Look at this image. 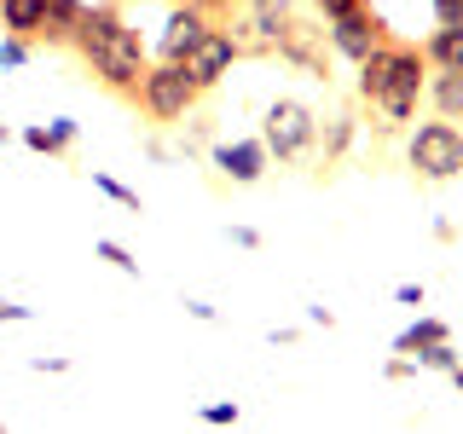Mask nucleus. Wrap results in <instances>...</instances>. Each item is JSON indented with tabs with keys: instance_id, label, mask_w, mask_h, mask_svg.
Segmentation results:
<instances>
[{
	"instance_id": "393cba45",
	"label": "nucleus",
	"mask_w": 463,
	"mask_h": 434,
	"mask_svg": "<svg viewBox=\"0 0 463 434\" xmlns=\"http://www.w3.org/2000/svg\"><path fill=\"white\" fill-rule=\"evenodd\" d=\"M463 18V0H434V24H458Z\"/></svg>"
},
{
	"instance_id": "4468645a",
	"label": "nucleus",
	"mask_w": 463,
	"mask_h": 434,
	"mask_svg": "<svg viewBox=\"0 0 463 434\" xmlns=\"http://www.w3.org/2000/svg\"><path fill=\"white\" fill-rule=\"evenodd\" d=\"M81 12H87L81 0H47V18H41V35H35V41H47V47H70Z\"/></svg>"
},
{
	"instance_id": "5701e85b",
	"label": "nucleus",
	"mask_w": 463,
	"mask_h": 434,
	"mask_svg": "<svg viewBox=\"0 0 463 434\" xmlns=\"http://www.w3.org/2000/svg\"><path fill=\"white\" fill-rule=\"evenodd\" d=\"M203 423H214V429L238 423V400H214V405H203Z\"/></svg>"
},
{
	"instance_id": "cd10ccee",
	"label": "nucleus",
	"mask_w": 463,
	"mask_h": 434,
	"mask_svg": "<svg viewBox=\"0 0 463 434\" xmlns=\"http://www.w3.org/2000/svg\"><path fill=\"white\" fill-rule=\"evenodd\" d=\"M24 318H35V313L18 307V301H0V325H24Z\"/></svg>"
},
{
	"instance_id": "b1692460",
	"label": "nucleus",
	"mask_w": 463,
	"mask_h": 434,
	"mask_svg": "<svg viewBox=\"0 0 463 434\" xmlns=\"http://www.w3.org/2000/svg\"><path fill=\"white\" fill-rule=\"evenodd\" d=\"M359 6H371V0H313V12H318V18H342V12H359Z\"/></svg>"
},
{
	"instance_id": "2eb2a0df",
	"label": "nucleus",
	"mask_w": 463,
	"mask_h": 434,
	"mask_svg": "<svg viewBox=\"0 0 463 434\" xmlns=\"http://www.w3.org/2000/svg\"><path fill=\"white\" fill-rule=\"evenodd\" d=\"M41 18H47V0H0V29H6V35L35 41Z\"/></svg>"
},
{
	"instance_id": "a211bd4d",
	"label": "nucleus",
	"mask_w": 463,
	"mask_h": 434,
	"mask_svg": "<svg viewBox=\"0 0 463 434\" xmlns=\"http://www.w3.org/2000/svg\"><path fill=\"white\" fill-rule=\"evenodd\" d=\"M411 359H417L423 371H452V365H458V347H452V336H446V342H429L423 354H411Z\"/></svg>"
},
{
	"instance_id": "aec40b11",
	"label": "nucleus",
	"mask_w": 463,
	"mask_h": 434,
	"mask_svg": "<svg viewBox=\"0 0 463 434\" xmlns=\"http://www.w3.org/2000/svg\"><path fill=\"white\" fill-rule=\"evenodd\" d=\"M29 52H35V41H24V35H0V70L29 64Z\"/></svg>"
},
{
	"instance_id": "ddd939ff",
	"label": "nucleus",
	"mask_w": 463,
	"mask_h": 434,
	"mask_svg": "<svg viewBox=\"0 0 463 434\" xmlns=\"http://www.w3.org/2000/svg\"><path fill=\"white\" fill-rule=\"evenodd\" d=\"M429 70H463V18L458 24H434V35L423 41Z\"/></svg>"
},
{
	"instance_id": "1a4fd4ad",
	"label": "nucleus",
	"mask_w": 463,
	"mask_h": 434,
	"mask_svg": "<svg viewBox=\"0 0 463 434\" xmlns=\"http://www.w3.org/2000/svg\"><path fill=\"white\" fill-rule=\"evenodd\" d=\"M325 41H330V52L347 58V64H359L365 52H376L388 41V24L376 18L371 6H359V12H342V18H330L325 24Z\"/></svg>"
},
{
	"instance_id": "39448f33",
	"label": "nucleus",
	"mask_w": 463,
	"mask_h": 434,
	"mask_svg": "<svg viewBox=\"0 0 463 434\" xmlns=\"http://www.w3.org/2000/svg\"><path fill=\"white\" fill-rule=\"evenodd\" d=\"M260 145H267L272 163H301V156L318 145V116L313 105H301V99H272L267 105V122H260Z\"/></svg>"
},
{
	"instance_id": "a878e982",
	"label": "nucleus",
	"mask_w": 463,
	"mask_h": 434,
	"mask_svg": "<svg viewBox=\"0 0 463 434\" xmlns=\"http://www.w3.org/2000/svg\"><path fill=\"white\" fill-rule=\"evenodd\" d=\"M226 238H232V243H238V250H260V231H255V226H232V231H226Z\"/></svg>"
},
{
	"instance_id": "bb28decb",
	"label": "nucleus",
	"mask_w": 463,
	"mask_h": 434,
	"mask_svg": "<svg viewBox=\"0 0 463 434\" xmlns=\"http://www.w3.org/2000/svg\"><path fill=\"white\" fill-rule=\"evenodd\" d=\"M383 376H388V382H405V376H411V354L388 359V365H383Z\"/></svg>"
},
{
	"instance_id": "9b49d317",
	"label": "nucleus",
	"mask_w": 463,
	"mask_h": 434,
	"mask_svg": "<svg viewBox=\"0 0 463 434\" xmlns=\"http://www.w3.org/2000/svg\"><path fill=\"white\" fill-rule=\"evenodd\" d=\"M214 168H221V180H232V185H255L260 174H267V145L260 139H232V145H214V156H209Z\"/></svg>"
},
{
	"instance_id": "c85d7f7f",
	"label": "nucleus",
	"mask_w": 463,
	"mask_h": 434,
	"mask_svg": "<svg viewBox=\"0 0 463 434\" xmlns=\"http://www.w3.org/2000/svg\"><path fill=\"white\" fill-rule=\"evenodd\" d=\"M394 296L405 301V307H423V301H429V296H423V284H400V289H394Z\"/></svg>"
},
{
	"instance_id": "423d86ee",
	"label": "nucleus",
	"mask_w": 463,
	"mask_h": 434,
	"mask_svg": "<svg viewBox=\"0 0 463 434\" xmlns=\"http://www.w3.org/2000/svg\"><path fill=\"white\" fill-rule=\"evenodd\" d=\"M289 24H296V0H238V24H226V29L238 41V52L272 58V47H279V35Z\"/></svg>"
},
{
	"instance_id": "f257e3e1",
	"label": "nucleus",
	"mask_w": 463,
	"mask_h": 434,
	"mask_svg": "<svg viewBox=\"0 0 463 434\" xmlns=\"http://www.w3.org/2000/svg\"><path fill=\"white\" fill-rule=\"evenodd\" d=\"M70 47H76V58L93 70V81L105 87V93H116V99H128V105H134L139 76L151 70V52H145L139 29L122 18V6H116V0L81 12V24H76V35H70Z\"/></svg>"
},
{
	"instance_id": "f03ea898",
	"label": "nucleus",
	"mask_w": 463,
	"mask_h": 434,
	"mask_svg": "<svg viewBox=\"0 0 463 434\" xmlns=\"http://www.w3.org/2000/svg\"><path fill=\"white\" fill-rule=\"evenodd\" d=\"M429 81V58L423 47H405V41H383L376 52L359 58V99L383 116V134H394L417 116V99H423Z\"/></svg>"
},
{
	"instance_id": "6e6552de",
	"label": "nucleus",
	"mask_w": 463,
	"mask_h": 434,
	"mask_svg": "<svg viewBox=\"0 0 463 434\" xmlns=\"http://www.w3.org/2000/svg\"><path fill=\"white\" fill-rule=\"evenodd\" d=\"M272 58H284V64H296L301 76H313V81H330V41H325V29L307 24L296 12V24L279 35V47H272Z\"/></svg>"
},
{
	"instance_id": "0eeeda50",
	"label": "nucleus",
	"mask_w": 463,
	"mask_h": 434,
	"mask_svg": "<svg viewBox=\"0 0 463 434\" xmlns=\"http://www.w3.org/2000/svg\"><path fill=\"white\" fill-rule=\"evenodd\" d=\"M238 58H243V52H238V41H232V29L214 24L209 35H203L197 47L180 58V70L192 76L197 93H209V87H221V76H232V64H238Z\"/></svg>"
},
{
	"instance_id": "f8f14e48",
	"label": "nucleus",
	"mask_w": 463,
	"mask_h": 434,
	"mask_svg": "<svg viewBox=\"0 0 463 434\" xmlns=\"http://www.w3.org/2000/svg\"><path fill=\"white\" fill-rule=\"evenodd\" d=\"M423 99L434 105V116L463 122V70H434V76L423 81Z\"/></svg>"
},
{
	"instance_id": "dca6fc26",
	"label": "nucleus",
	"mask_w": 463,
	"mask_h": 434,
	"mask_svg": "<svg viewBox=\"0 0 463 434\" xmlns=\"http://www.w3.org/2000/svg\"><path fill=\"white\" fill-rule=\"evenodd\" d=\"M347 145H354V116L336 110L325 127H318V163H325V168H336L342 156H347Z\"/></svg>"
},
{
	"instance_id": "f3484780",
	"label": "nucleus",
	"mask_w": 463,
	"mask_h": 434,
	"mask_svg": "<svg viewBox=\"0 0 463 434\" xmlns=\"http://www.w3.org/2000/svg\"><path fill=\"white\" fill-rule=\"evenodd\" d=\"M446 336H452V330H446L440 318H417L411 330H400V336H394V354H423L429 342H446Z\"/></svg>"
},
{
	"instance_id": "7ed1b4c3",
	"label": "nucleus",
	"mask_w": 463,
	"mask_h": 434,
	"mask_svg": "<svg viewBox=\"0 0 463 434\" xmlns=\"http://www.w3.org/2000/svg\"><path fill=\"white\" fill-rule=\"evenodd\" d=\"M405 163H411V174L429 180V185L458 180V174H463V127L446 122V116L417 122L411 134H405Z\"/></svg>"
},
{
	"instance_id": "9d476101",
	"label": "nucleus",
	"mask_w": 463,
	"mask_h": 434,
	"mask_svg": "<svg viewBox=\"0 0 463 434\" xmlns=\"http://www.w3.org/2000/svg\"><path fill=\"white\" fill-rule=\"evenodd\" d=\"M214 29V18L203 6H192V0H180V6L168 12V24H163V41H156V58H174V64H180L185 52L197 47L203 35H209Z\"/></svg>"
},
{
	"instance_id": "412c9836",
	"label": "nucleus",
	"mask_w": 463,
	"mask_h": 434,
	"mask_svg": "<svg viewBox=\"0 0 463 434\" xmlns=\"http://www.w3.org/2000/svg\"><path fill=\"white\" fill-rule=\"evenodd\" d=\"M93 185H99V192H105L110 203H122V209H134V214H139V192H134V185L110 180V174H93Z\"/></svg>"
},
{
	"instance_id": "4be33fe9",
	"label": "nucleus",
	"mask_w": 463,
	"mask_h": 434,
	"mask_svg": "<svg viewBox=\"0 0 463 434\" xmlns=\"http://www.w3.org/2000/svg\"><path fill=\"white\" fill-rule=\"evenodd\" d=\"M70 145H76V122H70V116H58V122H47V156H64Z\"/></svg>"
},
{
	"instance_id": "6ab92c4d",
	"label": "nucleus",
	"mask_w": 463,
	"mask_h": 434,
	"mask_svg": "<svg viewBox=\"0 0 463 434\" xmlns=\"http://www.w3.org/2000/svg\"><path fill=\"white\" fill-rule=\"evenodd\" d=\"M93 250H99V260H110L116 272H128V278H139V260L128 255V250H122V243H116V238H99Z\"/></svg>"
},
{
	"instance_id": "20e7f679",
	"label": "nucleus",
	"mask_w": 463,
	"mask_h": 434,
	"mask_svg": "<svg viewBox=\"0 0 463 434\" xmlns=\"http://www.w3.org/2000/svg\"><path fill=\"white\" fill-rule=\"evenodd\" d=\"M197 87H192V76H185L174 58H156L151 70L139 76V93H134V105H139V116L145 122H156V127H174V122H185V116L197 110Z\"/></svg>"
},
{
	"instance_id": "c756f323",
	"label": "nucleus",
	"mask_w": 463,
	"mask_h": 434,
	"mask_svg": "<svg viewBox=\"0 0 463 434\" xmlns=\"http://www.w3.org/2000/svg\"><path fill=\"white\" fill-rule=\"evenodd\" d=\"M35 371H52V376H58V371H70V359H64V354H41Z\"/></svg>"
},
{
	"instance_id": "2f4dec72",
	"label": "nucleus",
	"mask_w": 463,
	"mask_h": 434,
	"mask_svg": "<svg viewBox=\"0 0 463 434\" xmlns=\"http://www.w3.org/2000/svg\"><path fill=\"white\" fill-rule=\"evenodd\" d=\"M446 376H452V382H458V388H463V359H458V365H452V371H446Z\"/></svg>"
},
{
	"instance_id": "7c9ffc66",
	"label": "nucleus",
	"mask_w": 463,
	"mask_h": 434,
	"mask_svg": "<svg viewBox=\"0 0 463 434\" xmlns=\"http://www.w3.org/2000/svg\"><path fill=\"white\" fill-rule=\"evenodd\" d=\"M24 145H29V151H41V156H47V127H24Z\"/></svg>"
}]
</instances>
